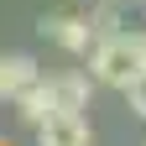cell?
<instances>
[{"label": "cell", "mask_w": 146, "mask_h": 146, "mask_svg": "<svg viewBox=\"0 0 146 146\" xmlns=\"http://www.w3.org/2000/svg\"><path fill=\"white\" fill-rule=\"evenodd\" d=\"M47 89H52V110H89L94 78L89 73H58V78H47Z\"/></svg>", "instance_id": "277c9868"}, {"label": "cell", "mask_w": 146, "mask_h": 146, "mask_svg": "<svg viewBox=\"0 0 146 146\" xmlns=\"http://www.w3.org/2000/svg\"><path fill=\"white\" fill-rule=\"evenodd\" d=\"M141 42H146V31H141Z\"/></svg>", "instance_id": "9c48e42d"}, {"label": "cell", "mask_w": 146, "mask_h": 146, "mask_svg": "<svg viewBox=\"0 0 146 146\" xmlns=\"http://www.w3.org/2000/svg\"><path fill=\"white\" fill-rule=\"evenodd\" d=\"M11 104H16V115H21V120L31 125V131H36V125H42V120L52 115V89H47V78H36L31 89H21V94H16Z\"/></svg>", "instance_id": "8992f818"}, {"label": "cell", "mask_w": 146, "mask_h": 146, "mask_svg": "<svg viewBox=\"0 0 146 146\" xmlns=\"http://www.w3.org/2000/svg\"><path fill=\"white\" fill-rule=\"evenodd\" d=\"M125 99H131V115L146 120V73H136V78L125 84Z\"/></svg>", "instance_id": "ba28073f"}, {"label": "cell", "mask_w": 146, "mask_h": 146, "mask_svg": "<svg viewBox=\"0 0 146 146\" xmlns=\"http://www.w3.org/2000/svg\"><path fill=\"white\" fill-rule=\"evenodd\" d=\"M36 31H42L47 42H58L63 52H89L94 47V26H89V16H78V11H52V16L36 21Z\"/></svg>", "instance_id": "7a4b0ae2"}, {"label": "cell", "mask_w": 146, "mask_h": 146, "mask_svg": "<svg viewBox=\"0 0 146 146\" xmlns=\"http://www.w3.org/2000/svg\"><path fill=\"white\" fill-rule=\"evenodd\" d=\"M42 73H36V63L26 58V52H11V58H0V99H16L21 89H31Z\"/></svg>", "instance_id": "5b68a950"}, {"label": "cell", "mask_w": 146, "mask_h": 146, "mask_svg": "<svg viewBox=\"0 0 146 146\" xmlns=\"http://www.w3.org/2000/svg\"><path fill=\"white\" fill-rule=\"evenodd\" d=\"M146 73V42L136 31H110V36H94V47H89V78L99 89H120Z\"/></svg>", "instance_id": "6da1fadb"}, {"label": "cell", "mask_w": 146, "mask_h": 146, "mask_svg": "<svg viewBox=\"0 0 146 146\" xmlns=\"http://www.w3.org/2000/svg\"><path fill=\"white\" fill-rule=\"evenodd\" d=\"M89 26H94V36L120 31V0H104V5H94V11H89Z\"/></svg>", "instance_id": "52a82bcc"}, {"label": "cell", "mask_w": 146, "mask_h": 146, "mask_svg": "<svg viewBox=\"0 0 146 146\" xmlns=\"http://www.w3.org/2000/svg\"><path fill=\"white\" fill-rule=\"evenodd\" d=\"M36 146H89L84 110H52V115L36 125Z\"/></svg>", "instance_id": "3957f363"}]
</instances>
